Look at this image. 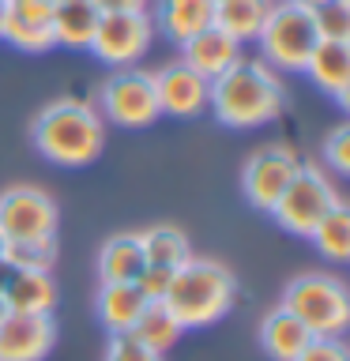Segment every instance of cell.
Masks as SVG:
<instances>
[{
	"label": "cell",
	"mask_w": 350,
	"mask_h": 361,
	"mask_svg": "<svg viewBox=\"0 0 350 361\" xmlns=\"http://www.w3.org/2000/svg\"><path fill=\"white\" fill-rule=\"evenodd\" d=\"M207 109L226 128H260V124H271L282 117V109H286V87H282L275 68L264 64L260 56L256 61H245L241 56L219 79H211Z\"/></svg>",
	"instance_id": "1"
},
{
	"label": "cell",
	"mask_w": 350,
	"mask_h": 361,
	"mask_svg": "<svg viewBox=\"0 0 350 361\" xmlns=\"http://www.w3.org/2000/svg\"><path fill=\"white\" fill-rule=\"evenodd\" d=\"M30 143L53 166H90L106 147V121L83 98H53L30 121Z\"/></svg>",
	"instance_id": "2"
},
{
	"label": "cell",
	"mask_w": 350,
	"mask_h": 361,
	"mask_svg": "<svg viewBox=\"0 0 350 361\" xmlns=\"http://www.w3.org/2000/svg\"><path fill=\"white\" fill-rule=\"evenodd\" d=\"M234 298H237L234 271L226 264H219V259L192 256L174 271L162 305L174 312V320L185 327V331H200V327L219 324L222 316L230 312Z\"/></svg>",
	"instance_id": "3"
},
{
	"label": "cell",
	"mask_w": 350,
	"mask_h": 361,
	"mask_svg": "<svg viewBox=\"0 0 350 361\" xmlns=\"http://www.w3.org/2000/svg\"><path fill=\"white\" fill-rule=\"evenodd\" d=\"M282 309L305 324L309 335L339 338L350 324V290L332 271H305L282 290Z\"/></svg>",
	"instance_id": "4"
},
{
	"label": "cell",
	"mask_w": 350,
	"mask_h": 361,
	"mask_svg": "<svg viewBox=\"0 0 350 361\" xmlns=\"http://www.w3.org/2000/svg\"><path fill=\"white\" fill-rule=\"evenodd\" d=\"M320 30H316V16L301 0H271L264 27L256 34L260 61L282 72H305V61L313 56Z\"/></svg>",
	"instance_id": "5"
},
{
	"label": "cell",
	"mask_w": 350,
	"mask_h": 361,
	"mask_svg": "<svg viewBox=\"0 0 350 361\" xmlns=\"http://www.w3.org/2000/svg\"><path fill=\"white\" fill-rule=\"evenodd\" d=\"M339 200H343V196H339V188L332 185V177H327L316 162H301L298 177L286 185V192L275 200V207H271L267 214L286 233L309 237L316 230V222H320Z\"/></svg>",
	"instance_id": "6"
},
{
	"label": "cell",
	"mask_w": 350,
	"mask_h": 361,
	"mask_svg": "<svg viewBox=\"0 0 350 361\" xmlns=\"http://www.w3.org/2000/svg\"><path fill=\"white\" fill-rule=\"evenodd\" d=\"M98 113L106 124H117V128H147V124H155L162 113H158L151 72L117 68L98 90Z\"/></svg>",
	"instance_id": "7"
},
{
	"label": "cell",
	"mask_w": 350,
	"mask_h": 361,
	"mask_svg": "<svg viewBox=\"0 0 350 361\" xmlns=\"http://www.w3.org/2000/svg\"><path fill=\"white\" fill-rule=\"evenodd\" d=\"M151 42L155 23L147 11H102L90 53L117 72V68H135V61H143V53L151 49Z\"/></svg>",
	"instance_id": "8"
},
{
	"label": "cell",
	"mask_w": 350,
	"mask_h": 361,
	"mask_svg": "<svg viewBox=\"0 0 350 361\" xmlns=\"http://www.w3.org/2000/svg\"><path fill=\"white\" fill-rule=\"evenodd\" d=\"M61 211L49 192L34 185H11L0 192V233L4 241H42L56 237Z\"/></svg>",
	"instance_id": "9"
},
{
	"label": "cell",
	"mask_w": 350,
	"mask_h": 361,
	"mask_svg": "<svg viewBox=\"0 0 350 361\" xmlns=\"http://www.w3.org/2000/svg\"><path fill=\"white\" fill-rule=\"evenodd\" d=\"M301 169V158L298 151H290V147L282 143H271V147H260L245 158L241 166V196L253 211H271L275 207V200L286 192V185L294 177H298Z\"/></svg>",
	"instance_id": "10"
},
{
	"label": "cell",
	"mask_w": 350,
	"mask_h": 361,
	"mask_svg": "<svg viewBox=\"0 0 350 361\" xmlns=\"http://www.w3.org/2000/svg\"><path fill=\"white\" fill-rule=\"evenodd\" d=\"M151 83H155V98H158V113L166 117H200L207 109V79L200 72H192L185 61H169L162 64L158 72H151Z\"/></svg>",
	"instance_id": "11"
},
{
	"label": "cell",
	"mask_w": 350,
	"mask_h": 361,
	"mask_svg": "<svg viewBox=\"0 0 350 361\" xmlns=\"http://www.w3.org/2000/svg\"><path fill=\"white\" fill-rule=\"evenodd\" d=\"M56 343L53 316L8 312L0 324V361H45Z\"/></svg>",
	"instance_id": "12"
},
{
	"label": "cell",
	"mask_w": 350,
	"mask_h": 361,
	"mask_svg": "<svg viewBox=\"0 0 350 361\" xmlns=\"http://www.w3.org/2000/svg\"><path fill=\"white\" fill-rule=\"evenodd\" d=\"M53 8L56 0H8L4 38L23 53H49L53 49Z\"/></svg>",
	"instance_id": "13"
},
{
	"label": "cell",
	"mask_w": 350,
	"mask_h": 361,
	"mask_svg": "<svg viewBox=\"0 0 350 361\" xmlns=\"http://www.w3.org/2000/svg\"><path fill=\"white\" fill-rule=\"evenodd\" d=\"M181 61L211 83V79H219L226 68H234L241 61V45H237L230 34H222L219 27H207V30L192 34V38L181 45Z\"/></svg>",
	"instance_id": "14"
},
{
	"label": "cell",
	"mask_w": 350,
	"mask_h": 361,
	"mask_svg": "<svg viewBox=\"0 0 350 361\" xmlns=\"http://www.w3.org/2000/svg\"><path fill=\"white\" fill-rule=\"evenodd\" d=\"M305 75L313 79L316 90H324L327 98H335L339 106H346L350 90V42H316L313 56L305 61Z\"/></svg>",
	"instance_id": "15"
},
{
	"label": "cell",
	"mask_w": 350,
	"mask_h": 361,
	"mask_svg": "<svg viewBox=\"0 0 350 361\" xmlns=\"http://www.w3.org/2000/svg\"><path fill=\"white\" fill-rule=\"evenodd\" d=\"M147 305L151 301L135 290V282H102L98 293H95V316L109 335L132 331Z\"/></svg>",
	"instance_id": "16"
},
{
	"label": "cell",
	"mask_w": 350,
	"mask_h": 361,
	"mask_svg": "<svg viewBox=\"0 0 350 361\" xmlns=\"http://www.w3.org/2000/svg\"><path fill=\"white\" fill-rule=\"evenodd\" d=\"M211 0H155V30L169 38L174 45H185L192 34L207 30L211 27Z\"/></svg>",
	"instance_id": "17"
},
{
	"label": "cell",
	"mask_w": 350,
	"mask_h": 361,
	"mask_svg": "<svg viewBox=\"0 0 350 361\" xmlns=\"http://www.w3.org/2000/svg\"><path fill=\"white\" fill-rule=\"evenodd\" d=\"M8 312L27 316H53L56 309V282L49 271H11L8 286L0 290Z\"/></svg>",
	"instance_id": "18"
},
{
	"label": "cell",
	"mask_w": 350,
	"mask_h": 361,
	"mask_svg": "<svg viewBox=\"0 0 350 361\" xmlns=\"http://www.w3.org/2000/svg\"><path fill=\"white\" fill-rule=\"evenodd\" d=\"M102 11L95 0H56L53 8V42L64 49H90Z\"/></svg>",
	"instance_id": "19"
},
{
	"label": "cell",
	"mask_w": 350,
	"mask_h": 361,
	"mask_svg": "<svg viewBox=\"0 0 350 361\" xmlns=\"http://www.w3.org/2000/svg\"><path fill=\"white\" fill-rule=\"evenodd\" d=\"M309 331H305L301 320H294V316L282 309H271L264 320H260V346H264V354L271 361H294L305 350V343H309Z\"/></svg>",
	"instance_id": "20"
},
{
	"label": "cell",
	"mask_w": 350,
	"mask_h": 361,
	"mask_svg": "<svg viewBox=\"0 0 350 361\" xmlns=\"http://www.w3.org/2000/svg\"><path fill=\"white\" fill-rule=\"evenodd\" d=\"M271 0H215L211 11V27H219L222 34H230L237 45L256 42L260 27H264Z\"/></svg>",
	"instance_id": "21"
},
{
	"label": "cell",
	"mask_w": 350,
	"mask_h": 361,
	"mask_svg": "<svg viewBox=\"0 0 350 361\" xmlns=\"http://www.w3.org/2000/svg\"><path fill=\"white\" fill-rule=\"evenodd\" d=\"M147 267L140 237L135 233H113L98 248V279L102 282H135V275Z\"/></svg>",
	"instance_id": "22"
},
{
	"label": "cell",
	"mask_w": 350,
	"mask_h": 361,
	"mask_svg": "<svg viewBox=\"0 0 350 361\" xmlns=\"http://www.w3.org/2000/svg\"><path fill=\"white\" fill-rule=\"evenodd\" d=\"M140 237V248H143V259L151 267H162V271H177L185 259H192V245H188V233L181 226H169V222H158L151 230L135 233Z\"/></svg>",
	"instance_id": "23"
},
{
	"label": "cell",
	"mask_w": 350,
	"mask_h": 361,
	"mask_svg": "<svg viewBox=\"0 0 350 361\" xmlns=\"http://www.w3.org/2000/svg\"><path fill=\"white\" fill-rule=\"evenodd\" d=\"M305 241H313L316 252L324 259H332V264H346L350 259V207H346V200H339L335 207L316 222V230L305 237Z\"/></svg>",
	"instance_id": "24"
},
{
	"label": "cell",
	"mask_w": 350,
	"mask_h": 361,
	"mask_svg": "<svg viewBox=\"0 0 350 361\" xmlns=\"http://www.w3.org/2000/svg\"><path fill=\"white\" fill-rule=\"evenodd\" d=\"M132 335L140 338L143 346H151L155 354H166V350L177 346V338L185 335V327L174 320V312H169L162 301H151V305L143 309V316L135 320Z\"/></svg>",
	"instance_id": "25"
},
{
	"label": "cell",
	"mask_w": 350,
	"mask_h": 361,
	"mask_svg": "<svg viewBox=\"0 0 350 361\" xmlns=\"http://www.w3.org/2000/svg\"><path fill=\"white\" fill-rule=\"evenodd\" d=\"M56 237H42V241H4V259L16 271H53L56 264Z\"/></svg>",
	"instance_id": "26"
},
{
	"label": "cell",
	"mask_w": 350,
	"mask_h": 361,
	"mask_svg": "<svg viewBox=\"0 0 350 361\" xmlns=\"http://www.w3.org/2000/svg\"><path fill=\"white\" fill-rule=\"evenodd\" d=\"M316 30L327 42H350V0H324L320 8H313Z\"/></svg>",
	"instance_id": "27"
},
{
	"label": "cell",
	"mask_w": 350,
	"mask_h": 361,
	"mask_svg": "<svg viewBox=\"0 0 350 361\" xmlns=\"http://www.w3.org/2000/svg\"><path fill=\"white\" fill-rule=\"evenodd\" d=\"M320 154H324V162L332 166L339 177L350 173V128H346V124H335V128L324 135Z\"/></svg>",
	"instance_id": "28"
},
{
	"label": "cell",
	"mask_w": 350,
	"mask_h": 361,
	"mask_svg": "<svg viewBox=\"0 0 350 361\" xmlns=\"http://www.w3.org/2000/svg\"><path fill=\"white\" fill-rule=\"evenodd\" d=\"M106 361H162V354H155V350L143 346L132 331H124V335H109Z\"/></svg>",
	"instance_id": "29"
},
{
	"label": "cell",
	"mask_w": 350,
	"mask_h": 361,
	"mask_svg": "<svg viewBox=\"0 0 350 361\" xmlns=\"http://www.w3.org/2000/svg\"><path fill=\"white\" fill-rule=\"evenodd\" d=\"M294 361H350L346 354V343L343 335L339 338H327V335H313L309 343H305V350Z\"/></svg>",
	"instance_id": "30"
},
{
	"label": "cell",
	"mask_w": 350,
	"mask_h": 361,
	"mask_svg": "<svg viewBox=\"0 0 350 361\" xmlns=\"http://www.w3.org/2000/svg\"><path fill=\"white\" fill-rule=\"evenodd\" d=\"M169 279H174V271H162V267L147 264L140 275H135V290H140L147 301H162L166 290H169Z\"/></svg>",
	"instance_id": "31"
},
{
	"label": "cell",
	"mask_w": 350,
	"mask_h": 361,
	"mask_svg": "<svg viewBox=\"0 0 350 361\" xmlns=\"http://www.w3.org/2000/svg\"><path fill=\"white\" fill-rule=\"evenodd\" d=\"M98 11H147L151 0H95Z\"/></svg>",
	"instance_id": "32"
},
{
	"label": "cell",
	"mask_w": 350,
	"mask_h": 361,
	"mask_svg": "<svg viewBox=\"0 0 350 361\" xmlns=\"http://www.w3.org/2000/svg\"><path fill=\"white\" fill-rule=\"evenodd\" d=\"M11 271H16V267H11V264H8V259H4V256H0V290H4V286H8V279H11Z\"/></svg>",
	"instance_id": "33"
},
{
	"label": "cell",
	"mask_w": 350,
	"mask_h": 361,
	"mask_svg": "<svg viewBox=\"0 0 350 361\" xmlns=\"http://www.w3.org/2000/svg\"><path fill=\"white\" fill-rule=\"evenodd\" d=\"M4 23H8V0H0V38H4Z\"/></svg>",
	"instance_id": "34"
},
{
	"label": "cell",
	"mask_w": 350,
	"mask_h": 361,
	"mask_svg": "<svg viewBox=\"0 0 350 361\" xmlns=\"http://www.w3.org/2000/svg\"><path fill=\"white\" fill-rule=\"evenodd\" d=\"M4 316H8V305H4V298H0V324H4Z\"/></svg>",
	"instance_id": "35"
},
{
	"label": "cell",
	"mask_w": 350,
	"mask_h": 361,
	"mask_svg": "<svg viewBox=\"0 0 350 361\" xmlns=\"http://www.w3.org/2000/svg\"><path fill=\"white\" fill-rule=\"evenodd\" d=\"M301 4H309V8H320V4H324V0H301Z\"/></svg>",
	"instance_id": "36"
},
{
	"label": "cell",
	"mask_w": 350,
	"mask_h": 361,
	"mask_svg": "<svg viewBox=\"0 0 350 361\" xmlns=\"http://www.w3.org/2000/svg\"><path fill=\"white\" fill-rule=\"evenodd\" d=\"M0 256H4V233H0Z\"/></svg>",
	"instance_id": "37"
},
{
	"label": "cell",
	"mask_w": 350,
	"mask_h": 361,
	"mask_svg": "<svg viewBox=\"0 0 350 361\" xmlns=\"http://www.w3.org/2000/svg\"><path fill=\"white\" fill-rule=\"evenodd\" d=\"M211 4H215V0H211Z\"/></svg>",
	"instance_id": "38"
}]
</instances>
